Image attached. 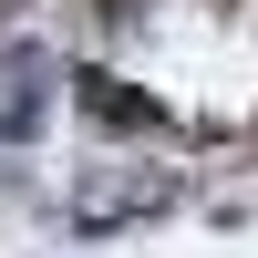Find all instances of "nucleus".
Wrapping results in <instances>:
<instances>
[{
    "label": "nucleus",
    "mask_w": 258,
    "mask_h": 258,
    "mask_svg": "<svg viewBox=\"0 0 258 258\" xmlns=\"http://www.w3.org/2000/svg\"><path fill=\"white\" fill-rule=\"evenodd\" d=\"M41 124V62H11L0 73V135H31Z\"/></svg>",
    "instance_id": "obj_2"
},
{
    "label": "nucleus",
    "mask_w": 258,
    "mask_h": 258,
    "mask_svg": "<svg viewBox=\"0 0 258 258\" xmlns=\"http://www.w3.org/2000/svg\"><path fill=\"white\" fill-rule=\"evenodd\" d=\"M83 114L93 124H155V103H145L135 83H114V73H83Z\"/></svg>",
    "instance_id": "obj_1"
}]
</instances>
